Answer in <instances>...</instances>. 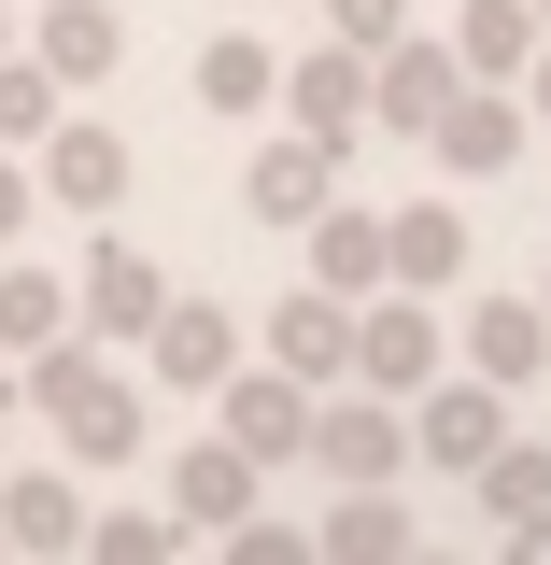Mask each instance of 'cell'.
I'll list each match as a JSON object with an SVG mask.
<instances>
[{
	"label": "cell",
	"instance_id": "cell-15",
	"mask_svg": "<svg viewBox=\"0 0 551 565\" xmlns=\"http://www.w3.org/2000/svg\"><path fill=\"white\" fill-rule=\"evenodd\" d=\"M467 481H481V509H495L509 552H551V452H538V438H495Z\"/></svg>",
	"mask_w": 551,
	"mask_h": 565
},
{
	"label": "cell",
	"instance_id": "cell-16",
	"mask_svg": "<svg viewBox=\"0 0 551 565\" xmlns=\"http://www.w3.org/2000/svg\"><path fill=\"white\" fill-rule=\"evenodd\" d=\"M297 241H311V282H326V297H382V282H396V255H382V212H353V199H326Z\"/></svg>",
	"mask_w": 551,
	"mask_h": 565
},
{
	"label": "cell",
	"instance_id": "cell-2",
	"mask_svg": "<svg viewBox=\"0 0 551 565\" xmlns=\"http://www.w3.org/2000/svg\"><path fill=\"white\" fill-rule=\"evenodd\" d=\"M438 367H453V340H438V297H411V282L353 297V367H340V382H368V396H424Z\"/></svg>",
	"mask_w": 551,
	"mask_h": 565
},
{
	"label": "cell",
	"instance_id": "cell-10",
	"mask_svg": "<svg viewBox=\"0 0 551 565\" xmlns=\"http://www.w3.org/2000/svg\"><path fill=\"white\" fill-rule=\"evenodd\" d=\"M424 141H438V170L481 184V170H509V156L538 141V114H523V85H453V114H438Z\"/></svg>",
	"mask_w": 551,
	"mask_h": 565
},
{
	"label": "cell",
	"instance_id": "cell-22",
	"mask_svg": "<svg viewBox=\"0 0 551 565\" xmlns=\"http://www.w3.org/2000/svg\"><path fill=\"white\" fill-rule=\"evenodd\" d=\"M0 552H85V494H71L57 467L0 481Z\"/></svg>",
	"mask_w": 551,
	"mask_h": 565
},
{
	"label": "cell",
	"instance_id": "cell-6",
	"mask_svg": "<svg viewBox=\"0 0 551 565\" xmlns=\"http://www.w3.org/2000/svg\"><path fill=\"white\" fill-rule=\"evenodd\" d=\"M311 467H326V481H396V467H411V411H396V396H368V382H326V396H311Z\"/></svg>",
	"mask_w": 551,
	"mask_h": 565
},
{
	"label": "cell",
	"instance_id": "cell-9",
	"mask_svg": "<svg viewBox=\"0 0 551 565\" xmlns=\"http://www.w3.org/2000/svg\"><path fill=\"white\" fill-rule=\"evenodd\" d=\"M326 199H340V156H326L311 128H269V141H255V170H241V212H255V226H311Z\"/></svg>",
	"mask_w": 551,
	"mask_h": 565
},
{
	"label": "cell",
	"instance_id": "cell-4",
	"mask_svg": "<svg viewBox=\"0 0 551 565\" xmlns=\"http://www.w3.org/2000/svg\"><path fill=\"white\" fill-rule=\"evenodd\" d=\"M170 311V269L114 241V212H99V241H85V269H71V326H99V353H141V326Z\"/></svg>",
	"mask_w": 551,
	"mask_h": 565
},
{
	"label": "cell",
	"instance_id": "cell-25",
	"mask_svg": "<svg viewBox=\"0 0 551 565\" xmlns=\"http://www.w3.org/2000/svg\"><path fill=\"white\" fill-rule=\"evenodd\" d=\"M57 114H71V85L29 57V43H0V141H43Z\"/></svg>",
	"mask_w": 551,
	"mask_h": 565
},
{
	"label": "cell",
	"instance_id": "cell-14",
	"mask_svg": "<svg viewBox=\"0 0 551 565\" xmlns=\"http://www.w3.org/2000/svg\"><path fill=\"white\" fill-rule=\"evenodd\" d=\"M255 481H269V467H255V452H241V438H226V424H212L199 452H184V467H170V509H184V537H226V523H241V509H255Z\"/></svg>",
	"mask_w": 551,
	"mask_h": 565
},
{
	"label": "cell",
	"instance_id": "cell-13",
	"mask_svg": "<svg viewBox=\"0 0 551 565\" xmlns=\"http://www.w3.org/2000/svg\"><path fill=\"white\" fill-rule=\"evenodd\" d=\"M255 353H269V367H297V382H340V367H353V297L297 282L269 326H255Z\"/></svg>",
	"mask_w": 551,
	"mask_h": 565
},
{
	"label": "cell",
	"instance_id": "cell-26",
	"mask_svg": "<svg viewBox=\"0 0 551 565\" xmlns=\"http://www.w3.org/2000/svg\"><path fill=\"white\" fill-rule=\"evenodd\" d=\"M85 552H128V565H170V552H184V509H85Z\"/></svg>",
	"mask_w": 551,
	"mask_h": 565
},
{
	"label": "cell",
	"instance_id": "cell-7",
	"mask_svg": "<svg viewBox=\"0 0 551 565\" xmlns=\"http://www.w3.org/2000/svg\"><path fill=\"white\" fill-rule=\"evenodd\" d=\"M453 85H467V71H453V43H424V29H396V43L368 57V128L424 141L438 114H453Z\"/></svg>",
	"mask_w": 551,
	"mask_h": 565
},
{
	"label": "cell",
	"instance_id": "cell-1",
	"mask_svg": "<svg viewBox=\"0 0 551 565\" xmlns=\"http://www.w3.org/2000/svg\"><path fill=\"white\" fill-rule=\"evenodd\" d=\"M14 396L71 438V467H128V452H141V382H128V367H99V340H43Z\"/></svg>",
	"mask_w": 551,
	"mask_h": 565
},
{
	"label": "cell",
	"instance_id": "cell-29",
	"mask_svg": "<svg viewBox=\"0 0 551 565\" xmlns=\"http://www.w3.org/2000/svg\"><path fill=\"white\" fill-rule=\"evenodd\" d=\"M29 212H43V184H29V170H14V141H0V255L29 241Z\"/></svg>",
	"mask_w": 551,
	"mask_h": 565
},
{
	"label": "cell",
	"instance_id": "cell-17",
	"mask_svg": "<svg viewBox=\"0 0 551 565\" xmlns=\"http://www.w3.org/2000/svg\"><path fill=\"white\" fill-rule=\"evenodd\" d=\"M29 57L57 71V85H99V71L128 57V14H114V0H43V29H29Z\"/></svg>",
	"mask_w": 551,
	"mask_h": 565
},
{
	"label": "cell",
	"instance_id": "cell-8",
	"mask_svg": "<svg viewBox=\"0 0 551 565\" xmlns=\"http://www.w3.org/2000/svg\"><path fill=\"white\" fill-rule=\"evenodd\" d=\"M283 128H311L326 156H353V128H368V57L353 43H311V57H283Z\"/></svg>",
	"mask_w": 551,
	"mask_h": 565
},
{
	"label": "cell",
	"instance_id": "cell-11",
	"mask_svg": "<svg viewBox=\"0 0 551 565\" xmlns=\"http://www.w3.org/2000/svg\"><path fill=\"white\" fill-rule=\"evenodd\" d=\"M141 353H156V382H170V396H212V382L241 367V326H226L212 297H184V282H170V311L141 326Z\"/></svg>",
	"mask_w": 551,
	"mask_h": 565
},
{
	"label": "cell",
	"instance_id": "cell-31",
	"mask_svg": "<svg viewBox=\"0 0 551 565\" xmlns=\"http://www.w3.org/2000/svg\"><path fill=\"white\" fill-rule=\"evenodd\" d=\"M0 43H14V0H0Z\"/></svg>",
	"mask_w": 551,
	"mask_h": 565
},
{
	"label": "cell",
	"instance_id": "cell-12",
	"mask_svg": "<svg viewBox=\"0 0 551 565\" xmlns=\"http://www.w3.org/2000/svg\"><path fill=\"white\" fill-rule=\"evenodd\" d=\"M29 184H43L57 212H85V226H99V212L128 199V141H114V128H71V114H57V128H43V170H29Z\"/></svg>",
	"mask_w": 551,
	"mask_h": 565
},
{
	"label": "cell",
	"instance_id": "cell-18",
	"mask_svg": "<svg viewBox=\"0 0 551 565\" xmlns=\"http://www.w3.org/2000/svg\"><path fill=\"white\" fill-rule=\"evenodd\" d=\"M382 255H396V282H411V297L467 282V212H453V199H411V212H382Z\"/></svg>",
	"mask_w": 551,
	"mask_h": 565
},
{
	"label": "cell",
	"instance_id": "cell-5",
	"mask_svg": "<svg viewBox=\"0 0 551 565\" xmlns=\"http://www.w3.org/2000/svg\"><path fill=\"white\" fill-rule=\"evenodd\" d=\"M396 411H411V467H453V481H467L495 438H509V382H481V367L453 382V367H438V382H424V396H396Z\"/></svg>",
	"mask_w": 551,
	"mask_h": 565
},
{
	"label": "cell",
	"instance_id": "cell-33",
	"mask_svg": "<svg viewBox=\"0 0 551 565\" xmlns=\"http://www.w3.org/2000/svg\"><path fill=\"white\" fill-rule=\"evenodd\" d=\"M538 311H551V282H538Z\"/></svg>",
	"mask_w": 551,
	"mask_h": 565
},
{
	"label": "cell",
	"instance_id": "cell-32",
	"mask_svg": "<svg viewBox=\"0 0 551 565\" xmlns=\"http://www.w3.org/2000/svg\"><path fill=\"white\" fill-rule=\"evenodd\" d=\"M0 424H14V382H0Z\"/></svg>",
	"mask_w": 551,
	"mask_h": 565
},
{
	"label": "cell",
	"instance_id": "cell-30",
	"mask_svg": "<svg viewBox=\"0 0 551 565\" xmlns=\"http://www.w3.org/2000/svg\"><path fill=\"white\" fill-rule=\"evenodd\" d=\"M509 85H523V114H538V128H551V29H538V57L509 71Z\"/></svg>",
	"mask_w": 551,
	"mask_h": 565
},
{
	"label": "cell",
	"instance_id": "cell-27",
	"mask_svg": "<svg viewBox=\"0 0 551 565\" xmlns=\"http://www.w3.org/2000/svg\"><path fill=\"white\" fill-rule=\"evenodd\" d=\"M411 29V0H326V43H353V57H382Z\"/></svg>",
	"mask_w": 551,
	"mask_h": 565
},
{
	"label": "cell",
	"instance_id": "cell-3",
	"mask_svg": "<svg viewBox=\"0 0 551 565\" xmlns=\"http://www.w3.org/2000/svg\"><path fill=\"white\" fill-rule=\"evenodd\" d=\"M311 396H326V382H297V367H269V353H241V367L212 382V424H226L255 467H311Z\"/></svg>",
	"mask_w": 551,
	"mask_h": 565
},
{
	"label": "cell",
	"instance_id": "cell-34",
	"mask_svg": "<svg viewBox=\"0 0 551 565\" xmlns=\"http://www.w3.org/2000/svg\"><path fill=\"white\" fill-rule=\"evenodd\" d=\"M538 14H551V0H538Z\"/></svg>",
	"mask_w": 551,
	"mask_h": 565
},
{
	"label": "cell",
	"instance_id": "cell-23",
	"mask_svg": "<svg viewBox=\"0 0 551 565\" xmlns=\"http://www.w3.org/2000/svg\"><path fill=\"white\" fill-rule=\"evenodd\" d=\"M411 537H424V523H411V509H396V494H382V481H340V509L311 523V552H353V565L411 552Z\"/></svg>",
	"mask_w": 551,
	"mask_h": 565
},
{
	"label": "cell",
	"instance_id": "cell-28",
	"mask_svg": "<svg viewBox=\"0 0 551 565\" xmlns=\"http://www.w3.org/2000/svg\"><path fill=\"white\" fill-rule=\"evenodd\" d=\"M226 552H241V565H297L311 537H297V523H255V509H241V523H226Z\"/></svg>",
	"mask_w": 551,
	"mask_h": 565
},
{
	"label": "cell",
	"instance_id": "cell-21",
	"mask_svg": "<svg viewBox=\"0 0 551 565\" xmlns=\"http://www.w3.org/2000/svg\"><path fill=\"white\" fill-rule=\"evenodd\" d=\"M269 99H283V57L255 43V29H212V43H199V114L241 128V114H269Z\"/></svg>",
	"mask_w": 551,
	"mask_h": 565
},
{
	"label": "cell",
	"instance_id": "cell-19",
	"mask_svg": "<svg viewBox=\"0 0 551 565\" xmlns=\"http://www.w3.org/2000/svg\"><path fill=\"white\" fill-rule=\"evenodd\" d=\"M467 367L523 396V382L551 367V311H538V297H481V311H467Z\"/></svg>",
	"mask_w": 551,
	"mask_h": 565
},
{
	"label": "cell",
	"instance_id": "cell-24",
	"mask_svg": "<svg viewBox=\"0 0 551 565\" xmlns=\"http://www.w3.org/2000/svg\"><path fill=\"white\" fill-rule=\"evenodd\" d=\"M43 340H71V282L0 255V353H43Z\"/></svg>",
	"mask_w": 551,
	"mask_h": 565
},
{
	"label": "cell",
	"instance_id": "cell-20",
	"mask_svg": "<svg viewBox=\"0 0 551 565\" xmlns=\"http://www.w3.org/2000/svg\"><path fill=\"white\" fill-rule=\"evenodd\" d=\"M538 0H467V14H453V71H467V85H509V71L538 57Z\"/></svg>",
	"mask_w": 551,
	"mask_h": 565
}]
</instances>
